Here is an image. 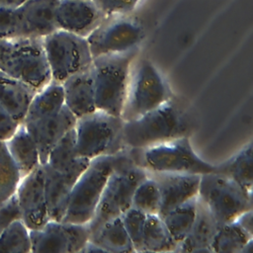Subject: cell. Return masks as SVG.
Wrapping results in <instances>:
<instances>
[{"label": "cell", "instance_id": "1", "mask_svg": "<svg viewBox=\"0 0 253 253\" xmlns=\"http://www.w3.org/2000/svg\"><path fill=\"white\" fill-rule=\"evenodd\" d=\"M195 123L177 100H169L153 110L124 122L123 141L126 148H141L176 137L190 136Z\"/></svg>", "mask_w": 253, "mask_h": 253}, {"label": "cell", "instance_id": "2", "mask_svg": "<svg viewBox=\"0 0 253 253\" xmlns=\"http://www.w3.org/2000/svg\"><path fill=\"white\" fill-rule=\"evenodd\" d=\"M129 156V148H126L116 154L91 159L72 188L68 206L61 220L87 224L94 215L110 174Z\"/></svg>", "mask_w": 253, "mask_h": 253}, {"label": "cell", "instance_id": "3", "mask_svg": "<svg viewBox=\"0 0 253 253\" xmlns=\"http://www.w3.org/2000/svg\"><path fill=\"white\" fill-rule=\"evenodd\" d=\"M0 70L39 91L51 81L42 38L0 39Z\"/></svg>", "mask_w": 253, "mask_h": 253}, {"label": "cell", "instance_id": "4", "mask_svg": "<svg viewBox=\"0 0 253 253\" xmlns=\"http://www.w3.org/2000/svg\"><path fill=\"white\" fill-rule=\"evenodd\" d=\"M136 49L93 58L91 71L98 110L121 117Z\"/></svg>", "mask_w": 253, "mask_h": 253}, {"label": "cell", "instance_id": "5", "mask_svg": "<svg viewBox=\"0 0 253 253\" xmlns=\"http://www.w3.org/2000/svg\"><path fill=\"white\" fill-rule=\"evenodd\" d=\"M133 162L146 171L207 174L216 171L193 149L189 136H181L141 148H129Z\"/></svg>", "mask_w": 253, "mask_h": 253}, {"label": "cell", "instance_id": "6", "mask_svg": "<svg viewBox=\"0 0 253 253\" xmlns=\"http://www.w3.org/2000/svg\"><path fill=\"white\" fill-rule=\"evenodd\" d=\"M123 126L121 117L98 109L77 118L74 126L77 156L91 160L123 151L126 148L123 141Z\"/></svg>", "mask_w": 253, "mask_h": 253}, {"label": "cell", "instance_id": "7", "mask_svg": "<svg viewBox=\"0 0 253 253\" xmlns=\"http://www.w3.org/2000/svg\"><path fill=\"white\" fill-rule=\"evenodd\" d=\"M172 97L164 77L148 59L132 63L121 118L133 120Z\"/></svg>", "mask_w": 253, "mask_h": 253}, {"label": "cell", "instance_id": "8", "mask_svg": "<svg viewBox=\"0 0 253 253\" xmlns=\"http://www.w3.org/2000/svg\"><path fill=\"white\" fill-rule=\"evenodd\" d=\"M146 175V171L133 162L131 154L112 171L94 215L87 223L90 233L106 221L120 216L131 207L133 192Z\"/></svg>", "mask_w": 253, "mask_h": 253}, {"label": "cell", "instance_id": "9", "mask_svg": "<svg viewBox=\"0 0 253 253\" xmlns=\"http://www.w3.org/2000/svg\"><path fill=\"white\" fill-rule=\"evenodd\" d=\"M199 198L207 205L219 225L252 210V192L218 172L201 175Z\"/></svg>", "mask_w": 253, "mask_h": 253}, {"label": "cell", "instance_id": "10", "mask_svg": "<svg viewBox=\"0 0 253 253\" xmlns=\"http://www.w3.org/2000/svg\"><path fill=\"white\" fill-rule=\"evenodd\" d=\"M42 43L53 81L62 83L92 64L93 57L85 37L57 29L43 37Z\"/></svg>", "mask_w": 253, "mask_h": 253}, {"label": "cell", "instance_id": "11", "mask_svg": "<svg viewBox=\"0 0 253 253\" xmlns=\"http://www.w3.org/2000/svg\"><path fill=\"white\" fill-rule=\"evenodd\" d=\"M127 15L105 16L86 37L93 58L136 49L144 38L140 22Z\"/></svg>", "mask_w": 253, "mask_h": 253}, {"label": "cell", "instance_id": "12", "mask_svg": "<svg viewBox=\"0 0 253 253\" xmlns=\"http://www.w3.org/2000/svg\"><path fill=\"white\" fill-rule=\"evenodd\" d=\"M87 224L48 219L42 226L30 229L31 252L77 253L89 240Z\"/></svg>", "mask_w": 253, "mask_h": 253}, {"label": "cell", "instance_id": "13", "mask_svg": "<svg viewBox=\"0 0 253 253\" xmlns=\"http://www.w3.org/2000/svg\"><path fill=\"white\" fill-rule=\"evenodd\" d=\"M90 160L80 157L78 162L69 170L58 172L47 164H42L43 169L44 195L49 219L61 220L65 214L72 188L87 167Z\"/></svg>", "mask_w": 253, "mask_h": 253}, {"label": "cell", "instance_id": "14", "mask_svg": "<svg viewBox=\"0 0 253 253\" xmlns=\"http://www.w3.org/2000/svg\"><path fill=\"white\" fill-rule=\"evenodd\" d=\"M21 219L29 229L42 226L49 218L44 195L42 165L23 177L16 191Z\"/></svg>", "mask_w": 253, "mask_h": 253}, {"label": "cell", "instance_id": "15", "mask_svg": "<svg viewBox=\"0 0 253 253\" xmlns=\"http://www.w3.org/2000/svg\"><path fill=\"white\" fill-rule=\"evenodd\" d=\"M146 173L155 181L160 193L161 205L158 213L160 217L179 205L198 196L200 174L153 171H146Z\"/></svg>", "mask_w": 253, "mask_h": 253}, {"label": "cell", "instance_id": "16", "mask_svg": "<svg viewBox=\"0 0 253 253\" xmlns=\"http://www.w3.org/2000/svg\"><path fill=\"white\" fill-rule=\"evenodd\" d=\"M54 17L57 29L86 38L105 15L92 0H58Z\"/></svg>", "mask_w": 253, "mask_h": 253}, {"label": "cell", "instance_id": "17", "mask_svg": "<svg viewBox=\"0 0 253 253\" xmlns=\"http://www.w3.org/2000/svg\"><path fill=\"white\" fill-rule=\"evenodd\" d=\"M77 118L64 107L56 114L22 123L37 143L41 163L44 164L53 145L75 126Z\"/></svg>", "mask_w": 253, "mask_h": 253}, {"label": "cell", "instance_id": "18", "mask_svg": "<svg viewBox=\"0 0 253 253\" xmlns=\"http://www.w3.org/2000/svg\"><path fill=\"white\" fill-rule=\"evenodd\" d=\"M58 0H26L17 7L23 37L43 38L57 30L55 8Z\"/></svg>", "mask_w": 253, "mask_h": 253}, {"label": "cell", "instance_id": "19", "mask_svg": "<svg viewBox=\"0 0 253 253\" xmlns=\"http://www.w3.org/2000/svg\"><path fill=\"white\" fill-rule=\"evenodd\" d=\"M61 84L64 105L76 118L97 110L91 66L86 70L71 75Z\"/></svg>", "mask_w": 253, "mask_h": 253}, {"label": "cell", "instance_id": "20", "mask_svg": "<svg viewBox=\"0 0 253 253\" xmlns=\"http://www.w3.org/2000/svg\"><path fill=\"white\" fill-rule=\"evenodd\" d=\"M218 227L219 224L209 208L198 196L195 220L186 237L178 244L176 251L211 252V244Z\"/></svg>", "mask_w": 253, "mask_h": 253}, {"label": "cell", "instance_id": "21", "mask_svg": "<svg viewBox=\"0 0 253 253\" xmlns=\"http://www.w3.org/2000/svg\"><path fill=\"white\" fill-rule=\"evenodd\" d=\"M36 92L29 85L0 70V105L20 124Z\"/></svg>", "mask_w": 253, "mask_h": 253}, {"label": "cell", "instance_id": "22", "mask_svg": "<svg viewBox=\"0 0 253 253\" xmlns=\"http://www.w3.org/2000/svg\"><path fill=\"white\" fill-rule=\"evenodd\" d=\"M5 144L22 178L42 165L37 143L23 124L19 125Z\"/></svg>", "mask_w": 253, "mask_h": 253}, {"label": "cell", "instance_id": "23", "mask_svg": "<svg viewBox=\"0 0 253 253\" xmlns=\"http://www.w3.org/2000/svg\"><path fill=\"white\" fill-rule=\"evenodd\" d=\"M89 240L98 245L104 252H134L131 241L120 216L110 219L90 233Z\"/></svg>", "mask_w": 253, "mask_h": 253}, {"label": "cell", "instance_id": "24", "mask_svg": "<svg viewBox=\"0 0 253 253\" xmlns=\"http://www.w3.org/2000/svg\"><path fill=\"white\" fill-rule=\"evenodd\" d=\"M64 107L62 84L51 80L34 95L23 121H33L58 113Z\"/></svg>", "mask_w": 253, "mask_h": 253}, {"label": "cell", "instance_id": "25", "mask_svg": "<svg viewBox=\"0 0 253 253\" xmlns=\"http://www.w3.org/2000/svg\"><path fill=\"white\" fill-rule=\"evenodd\" d=\"M215 172L231 178L244 189L252 192L253 166L251 141L245 144L225 162L216 165Z\"/></svg>", "mask_w": 253, "mask_h": 253}, {"label": "cell", "instance_id": "26", "mask_svg": "<svg viewBox=\"0 0 253 253\" xmlns=\"http://www.w3.org/2000/svg\"><path fill=\"white\" fill-rule=\"evenodd\" d=\"M177 243L158 214H147L143 230L144 252L176 251Z\"/></svg>", "mask_w": 253, "mask_h": 253}, {"label": "cell", "instance_id": "27", "mask_svg": "<svg viewBox=\"0 0 253 253\" xmlns=\"http://www.w3.org/2000/svg\"><path fill=\"white\" fill-rule=\"evenodd\" d=\"M198 196L174 208L161 218L163 219L171 236L178 244L186 237L195 220Z\"/></svg>", "mask_w": 253, "mask_h": 253}, {"label": "cell", "instance_id": "28", "mask_svg": "<svg viewBox=\"0 0 253 253\" xmlns=\"http://www.w3.org/2000/svg\"><path fill=\"white\" fill-rule=\"evenodd\" d=\"M251 239H253V234L232 220L219 225L211 244V250L216 253H240L244 245Z\"/></svg>", "mask_w": 253, "mask_h": 253}, {"label": "cell", "instance_id": "29", "mask_svg": "<svg viewBox=\"0 0 253 253\" xmlns=\"http://www.w3.org/2000/svg\"><path fill=\"white\" fill-rule=\"evenodd\" d=\"M79 158L76 153V136L73 127L53 145L45 164L58 172H64L71 169Z\"/></svg>", "mask_w": 253, "mask_h": 253}, {"label": "cell", "instance_id": "30", "mask_svg": "<svg viewBox=\"0 0 253 253\" xmlns=\"http://www.w3.org/2000/svg\"><path fill=\"white\" fill-rule=\"evenodd\" d=\"M29 253L31 252L30 229L18 219L0 231V253Z\"/></svg>", "mask_w": 253, "mask_h": 253}, {"label": "cell", "instance_id": "31", "mask_svg": "<svg viewBox=\"0 0 253 253\" xmlns=\"http://www.w3.org/2000/svg\"><path fill=\"white\" fill-rule=\"evenodd\" d=\"M147 174V173H146ZM160 193L155 181L148 175L136 186L132 199L131 208L147 214H158L160 211Z\"/></svg>", "mask_w": 253, "mask_h": 253}, {"label": "cell", "instance_id": "32", "mask_svg": "<svg viewBox=\"0 0 253 253\" xmlns=\"http://www.w3.org/2000/svg\"><path fill=\"white\" fill-rule=\"evenodd\" d=\"M21 180L20 171L8 152L5 141H0V203L16 193Z\"/></svg>", "mask_w": 253, "mask_h": 253}, {"label": "cell", "instance_id": "33", "mask_svg": "<svg viewBox=\"0 0 253 253\" xmlns=\"http://www.w3.org/2000/svg\"><path fill=\"white\" fill-rule=\"evenodd\" d=\"M125 229L131 241L134 252H144L143 250V230L146 214L129 208L120 215Z\"/></svg>", "mask_w": 253, "mask_h": 253}, {"label": "cell", "instance_id": "34", "mask_svg": "<svg viewBox=\"0 0 253 253\" xmlns=\"http://www.w3.org/2000/svg\"><path fill=\"white\" fill-rule=\"evenodd\" d=\"M16 37H23L17 7H0V39Z\"/></svg>", "mask_w": 253, "mask_h": 253}, {"label": "cell", "instance_id": "35", "mask_svg": "<svg viewBox=\"0 0 253 253\" xmlns=\"http://www.w3.org/2000/svg\"><path fill=\"white\" fill-rule=\"evenodd\" d=\"M105 16L127 15L134 10L140 0H92Z\"/></svg>", "mask_w": 253, "mask_h": 253}, {"label": "cell", "instance_id": "36", "mask_svg": "<svg viewBox=\"0 0 253 253\" xmlns=\"http://www.w3.org/2000/svg\"><path fill=\"white\" fill-rule=\"evenodd\" d=\"M21 219V211L16 194L0 203V231L15 220Z\"/></svg>", "mask_w": 253, "mask_h": 253}, {"label": "cell", "instance_id": "37", "mask_svg": "<svg viewBox=\"0 0 253 253\" xmlns=\"http://www.w3.org/2000/svg\"><path fill=\"white\" fill-rule=\"evenodd\" d=\"M19 125L20 123L0 105V141H6L14 133Z\"/></svg>", "mask_w": 253, "mask_h": 253}, {"label": "cell", "instance_id": "38", "mask_svg": "<svg viewBox=\"0 0 253 253\" xmlns=\"http://www.w3.org/2000/svg\"><path fill=\"white\" fill-rule=\"evenodd\" d=\"M242 228L247 232L253 234V225H252V210L247 211L234 219Z\"/></svg>", "mask_w": 253, "mask_h": 253}, {"label": "cell", "instance_id": "39", "mask_svg": "<svg viewBox=\"0 0 253 253\" xmlns=\"http://www.w3.org/2000/svg\"><path fill=\"white\" fill-rule=\"evenodd\" d=\"M26 0H0V7H8V8H16L20 6Z\"/></svg>", "mask_w": 253, "mask_h": 253}, {"label": "cell", "instance_id": "40", "mask_svg": "<svg viewBox=\"0 0 253 253\" xmlns=\"http://www.w3.org/2000/svg\"><path fill=\"white\" fill-rule=\"evenodd\" d=\"M253 251V239L249 240L245 245L244 247L242 248L241 252L240 253H252Z\"/></svg>", "mask_w": 253, "mask_h": 253}]
</instances>
